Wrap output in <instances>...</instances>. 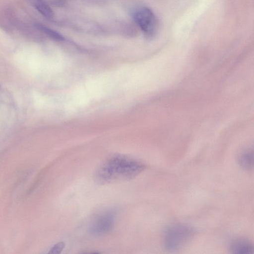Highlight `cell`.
Instances as JSON below:
<instances>
[{
  "label": "cell",
  "instance_id": "cell-3",
  "mask_svg": "<svg viewBox=\"0 0 254 254\" xmlns=\"http://www.w3.org/2000/svg\"><path fill=\"white\" fill-rule=\"evenodd\" d=\"M133 19L145 35L152 37L155 35L158 27L157 19L148 8L140 7L133 13Z\"/></svg>",
  "mask_w": 254,
  "mask_h": 254
},
{
  "label": "cell",
  "instance_id": "cell-5",
  "mask_svg": "<svg viewBox=\"0 0 254 254\" xmlns=\"http://www.w3.org/2000/svg\"><path fill=\"white\" fill-rule=\"evenodd\" d=\"M230 249L231 253L239 254H253L254 250L252 243L245 238H238L233 241Z\"/></svg>",
  "mask_w": 254,
  "mask_h": 254
},
{
  "label": "cell",
  "instance_id": "cell-4",
  "mask_svg": "<svg viewBox=\"0 0 254 254\" xmlns=\"http://www.w3.org/2000/svg\"><path fill=\"white\" fill-rule=\"evenodd\" d=\"M116 213L113 210H107L98 214L92 220L89 231L94 235L100 236L109 232L113 228Z\"/></svg>",
  "mask_w": 254,
  "mask_h": 254
},
{
  "label": "cell",
  "instance_id": "cell-10",
  "mask_svg": "<svg viewBox=\"0 0 254 254\" xmlns=\"http://www.w3.org/2000/svg\"><path fill=\"white\" fill-rule=\"evenodd\" d=\"M54 3L56 4H61L65 0H51Z\"/></svg>",
  "mask_w": 254,
  "mask_h": 254
},
{
  "label": "cell",
  "instance_id": "cell-9",
  "mask_svg": "<svg viewBox=\"0 0 254 254\" xmlns=\"http://www.w3.org/2000/svg\"><path fill=\"white\" fill-rule=\"evenodd\" d=\"M64 247L65 244L64 242H59L53 246L48 253L50 254H59L62 252Z\"/></svg>",
  "mask_w": 254,
  "mask_h": 254
},
{
  "label": "cell",
  "instance_id": "cell-6",
  "mask_svg": "<svg viewBox=\"0 0 254 254\" xmlns=\"http://www.w3.org/2000/svg\"><path fill=\"white\" fill-rule=\"evenodd\" d=\"M238 162L240 166L247 170H251L254 166V153L253 150L246 149L238 156Z\"/></svg>",
  "mask_w": 254,
  "mask_h": 254
},
{
  "label": "cell",
  "instance_id": "cell-1",
  "mask_svg": "<svg viewBox=\"0 0 254 254\" xmlns=\"http://www.w3.org/2000/svg\"><path fill=\"white\" fill-rule=\"evenodd\" d=\"M145 168L141 162L122 155L113 156L97 170L95 179L100 184L127 180L135 177Z\"/></svg>",
  "mask_w": 254,
  "mask_h": 254
},
{
  "label": "cell",
  "instance_id": "cell-7",
  "mask_svg": "<svg viewBox=\"0 0 254 254\" xmlns=\"http://www.w3.org/2000/svg\"><path fill=\"white\" fill-rule=\"evenodd\" d=\"M31 4L39 12L47 18H52L53 12L46 0H29Z\"/></svg>",
  "mask_w": 254,
  "mask_h": 254
},
{
  "label": "cell",
  "instance_id": "cell-8",
  "mask_svg": "<svg viewBox=\"0 0 254 254\" xmlns=\"http://www.w3.org/2000/svg\"><path fill=\"white\" fill-rule=\"evenodd\" d=\"M35 26L40 31L43 32L51 38L55 40L62 41L64 40L63 36L59 33L41 23H36L35 24Z\"/></svg>",
  "mask_w": 254,
  "mask_h": 254
},
{
  "label": "cell",
  "instance_id": "cell-2",
  "mask_svg": "<svg viewBox=\"0 0 254 254\" xmlns=\"http://www.w3.org/2000/svg\"><path fill=\"white\" fill-rule=\"evenodd\" d=\"M194 234V229L185 224H175L166 231L163 239L165 248L170 251H176L185 246Z\"/></svg>",
  "mask_w": 254,
  "mask_h": 254
}]
</instances>
